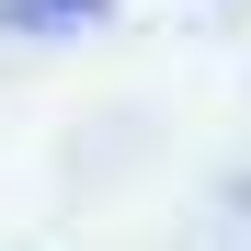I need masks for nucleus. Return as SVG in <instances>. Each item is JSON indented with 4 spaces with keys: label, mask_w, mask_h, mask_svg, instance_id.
<instances>
[{
    "label": "nucleus",
    "mask_w": 251,
    "mask_h": 251,
    "mask_svg": "<svg viewBox=\"0 0 251 251\" xmlns=\"http://www.w3.org/2000/svg\"><path fill=\"white\" fill-rule=\"evenodd\" d=\"M12 34H69V23H103V0H0Z\"/></svg>",
    "instance_id": "f257e3e1"
}]
</instances>
